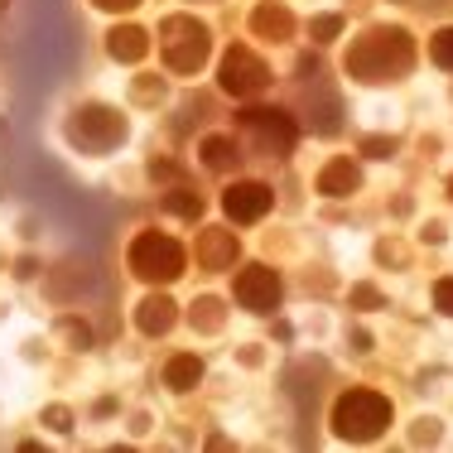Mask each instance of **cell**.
Here are the masks:
<instances>
[{
    "mask_svg": "<svg viewBox=\"0 0 453 453\" xmlns=\"http://www.w3.org/2000/svg\"><path fill=\"white\" fill-rule=\"evenodd\" d=\"M174 323H179V304L165 295V289L140 295V304H135V333L140 338H165Z\"/></svg>",
    "mask_w": 453,
    "mask_h": 453,
    "instance_id": "cell-12",
    "label": "cell"
},
{
    "mask_svg": "<svg viewBox=\"0 0 453 453\" xmlns=\"http://www.w3.org/2000/svg\"><path fill=\"white\" fill-rule=\"evenodd\" d=\"M429 63H434L439 73H453V25H439L434 35H429Z\"/></svg>",
    "mask_w": 453,
    "mask_h": 453,
    "instance_id": "cell-19",
    "label": "cell"
},
{
    "mask_svg": "<svg viewBox=\"0 0 453 453\" xmlns=\"http://www.w3.org/2000/svg\"><path fill=\"white\" fill-rule=\"evenodd\" d=\"M314 188L323 198H352V193H362V165L352 155H333L328 165L319 169Z\"/></svg>",
    "mask_w": 453,
    "mask_h": 453,
    "instance_id": "cell-13",
    "label": "cell"
},
{
    "mask_svg": "<svg viewBox=\"0 0 453 453\" xmlns=\"http://www.w3.org/2000/svg\"><path fill=\"white\" fill-rule=\"evenodd\" d=\"M391 425H395V405L376 386H348L328 410V429L342 444H376Z\"/></svg>",
    "mask_w": 453,
    "mask_h": 453,
    "instance_id": "cell-2",
    "label": "cell"
},
{
    "mask_svg": "<svg viewBox=\"0 0 453 453\" xmlns=\"http://www.w3.org/2000/svg\"><path fill=\"white\" fill-rule=\"evenodd\" d=\"M203 372H208V366H203L198 352H174L159 376H165V386L174 395H188V391H198V386H203Z\"/></svg>",
    "mask_w": 453,
    "mask_h": 453,
    "instance_id": "cell-15",
    "label": "cell"
},
{
    "mask_svg": "<svg viewBox=\"0 0 453 453\" xmlns=\"http://www.w3.org/2000/svg\"><path fill=\"white\" fill-rule=\"evenodd\" d=\"M236 131H242L246 145L265 159H289L299 145V121L285 106H246V111L236 116Z\"/></svg>",
    "mask_w": 453,
    "mask_h": 453,
    "instance_id": "cell-6",
    "label": "cell"
},
{
    "mask_svg": "<svg viewBox=\"0 0 453 453\" xmlns=\"http://www.w3.org/2000/svg\"><path fill=\"white\" fill-rule=\"evenodd\" d=\"M232 299L246 309V314L256 319H271L280 304H285V280H280V271H271V265H242L232 280Z\"/></svg>",
    "mask_w": 453,
    "mask_h": 453,
    "instance_id": "cell-8",
    "label": "cell"
},
{
    "mask_svg": "<svg viewBox=\"0 0 453 453\" xmlns=\"http://www.w3.org/2000/svg\"><path fill=\"white\" fill-rule=\"evenodd\" d=\"M150 179H165L169 183V179H179V169L169 165V159H159V165H150Z\"/></svg>",
    "mask_w": 453,
    "mask_h": 453,
    "instance_id": "cell-28",
    "label": "cell"
},
{
    "mask_svg": "<svg viewBox=\"0 0 453 453\" xmlns=\"http://www.w3.org/2000/svg\"><path fill=\"white\" fill-rule=\"evenodd\" d=\"M395 150H401V140H395V135H366L362 140V155H372V159H391Z\"/></svg>",
    "mask_w": 453,
    "mask_h": 453,
    "instance_id": "cell-22",
    "label": "cell"
},
{
    "mask_svg": "<svg viewBox=\"0 0 453 453\" xmlns=\"http://www.w3.org/2000/svg\"><path fill=\"white\" fill-rule=\"evenodd\" d=\"M271 208H275V188L265 179H236V183H226V193H222V218L236 222V226L265 222Z\"/></svg>",
    "mask_w": 453,
    "mask_h": 453,
    "instance_id": "cell-9",
    "label": "cell"
},
{
    "mask_svg": "<svg viewBox=\"0 0 453 453\" xmlns=\"http://www.w3.org/2000/svg\"><path fill=\"white\" fill-rule=\"evenodd\" d=\"M434 309H439L444 319H453V275L434 280Z\"/></svg>",
    "mask_w": 453,
    "mask_h": 453,
    "instance_id": "cell-23",
    "label": "cell"
},
{
    "mask_svg": "<svg viewBox=\"0 0 453 453\" xmlns=\"http://www.w3.org/2000/svg\"><path fill=\"white\" fill-rule=\"evenodd\" d=\"M188 328H198V333H222V328H226V299L198 295V299L188 304Z\"/></svg>",
    "mask_w": 453,
    "mask_h": 453,
    "instance_id": "cell-17",
    "label": "cell"
},
{
    "mask_svg": "<svg viewBox=\"0 0 453 453\" xmlns=\"http://www.w3.org/2000/svg\"><path fill=\"white\" fill-rule=\"evenodd\" d=\"M198 155H203V169L208 174H232L236 165H242V155H236V140L232 135H203L198 140Z\"/></svg>",
    "mask_w": 453,
    "mask_h": 453,
    "instance_id": "cell-16",
    "label": "cell"
},
{
    "mask_svg": "<svg viewBox=\"0 0 453 453\" xmlns=\"http://www.w3.org/2000/svg\"><path fill=\"white\" fill-rule=\"evenodd\" d=\"M338 35H342V15H314L309 19V39H314V44H333Z\"/></svg>",
    "mask_w": 453,
    "mask_h": 453,
    "instance_id": "cell-21",
    "label": "cell"
},
{
    "mask_svg": "<svg viewBox=\"0 0 453 453\" xmlns=\"http://www.w3.org/2000/svg\"><path fill=\"white\" fill-rule=\"evenodd\" d=\"M342 68L348 78L366 82V88H381V82H401L415 68V39L401 25H372L342 53Z\"/></svg>",
    "mask_w": 453,
    "mask_h": 453,
    "instance_id": "cell-1",
    "label": "cell"
},
{
    "mask_svg": "<svg viewBox=\"0 0 453 453\" xmlns=\"http://www.w3.org/2000/svg\"><path fill=\"white\" fill-rule=\"evenodd\" d=\"M5 10H10V0H0V15H5Z\"/></svg>",
    "mask_w": 453,
    "mask_h": 453,
    "instance_id": "cell-31",
    "label": "cell"
},
{
    "mask_svg": "<svg viewBox=\"0 0 453 453\" xmlns=\"http://www.w3.org/2000/svg\"><path fill=\"white\" fill-rule=\"evenodd\" d=\"M44 425H49V429H58V434H68V429H73V410L49 405V410H44Z\"/></svg>",
    "mask_w": 453,
    "mask_h": 453,
    "instance_id": "cell-26",
    "label": "cell"
},
{
    "mask_svg": "<svg viewBox=\"0 0 453 453\" xmlns=\"http://www.w3.org/2000/svg\"><path fill=\"white\" fill-rule=\"evenodd\" d=\"M246 29H251L256 39H265V44H289L299 19H295V10L280 5V0H261V5L246 15Z\"/></svg>",
    "mask_w": 453,
    "mask_h": 453,
    "instance_id": "cell-11",
    "label": "cell"
},
{
    "mask_svg": "<svg viewBox=\"0 0 453 453\" xmlns=\"http://www.w3.org/2000/svg\"><path fill=\"white\" fill-rule=\"evenodd\" d=\"M165 212L169 218H183V222H198L203 218V198L188 188V183H174V188L165 193Z\"/></svg>",
    "mask_w": 453,
    "mask_h": 453,
    "instance_id": "cell-18",
    "label": "cell"
},
{
    "mask_svg": "<svg viewBox=\"0 0 453 453\" xmlns=\"http://www.w3.org/2000/svg\"><path fill=\"white\" fill-rule=\"evenodd\" d=\"M106 58L111 63H145L150 58V29L111 25V35H106Z\"/></svg>",
    "mask_w": 453,
    "mask_h": 453,
    "instance_id": "cell-14",
    "label": "cell"
},
{
    "mask_svg": "<svg viewBox=\"0 0 453 453\" xmlns=\"http://www.w3.org/2000/svg\"><path fill=\"white\" fill-rule=\"evenodd\" d=\"M63 135H68V145L82 150L88 159H102V155H111V150H121L126 140H131V121H126V111H116L111 102H82L68 111Z\"/></svg>",
    "mask_w": 453,
    "mask_h": 453,
    "instance_id": "cell-3",
    "label": "cell"
},
{
    "mask_svg": "<svg viewBox=\"0 0 453 453\" xmlns=\"http://www.w3.org/2000/svg\"><path fill=\"white\" fill-rule=\"evenodd\" d=\"M92 10H102V15H131L140 0H88Z\"/></svg>",
    "mask_w": 453,
    "mask_h": 453,
    "instance_id": "cell-27",
    "label": "cell"
},
{
    "mask_svg": "<svg viewBox=\"0 0 453 453\" xmlns=\"http://www.w3.org/2000/svg\"><path fill=\"white\" fill-rule=\"evenodd\" d=\"M155 39H159V53H165V68L174 73V78L203 73V63H208V53H212V29L193 15H165Z\"/></svg>",
    "mask_w": 453,
    "mask_h": 453,
    "instance_id": "cell-5",
    "label": "cell"
},
{
    "mask_svg": "<svg viewBox=\"0 0 453 453\" xmlns=\"http://www.w3.org/2000/svg\"><path fill=\"white\" fill-rule=\"evenodd\" d=\"M386 304V295L376 285H357L352 289V309H381Z\"/></svg>",
    "mask_w": 453,
    "mask_h": 453,
    "instance_id": "cell-24",
    "label": "cell"
},
{
    "mask_svg": "<svg viewBox=\"0 0 453 453\" xmlns=\"http://www.w3.org/2000/svg\"><path fill=\"white\" fill-rule=\"evenodd\" d=\"M19 280H29V275H39V261H19V271H15Z\"/></svg>",
    "mask_w": 453,
    "mask_h": 453,
    "instance_id": "cell-29",
    "label": "cell"
},
{
    "mask_svg": "<svg viewBox=\"0 0 453 453\" xmlns=\"http://www.w3.org/2000/svg\"><path fill=\"white\" fill-rule=\"evenodd\" d=\"M58 338L68 342L73 352H88V348H92V328H88L82 319H73V314H68V319H58Z\"/></svg>",
    "mask_w": 453,
    "mask_h": 453,
    "instance_id": "cell-20",
    "label": "cell"
},
{
    "mask_svg": "<svg viewBox=\"0 0 453 453\" xmlns=\"http://www.w3.org/2000/svg\"><path fill=\"white\" fill-rule=\"evenodd\" d=\"M135 102H165V78H140L135 82Z\"/></svg>",
    "mask_w": 453,
    "mask_h": 453,
    "instance_id": "cell-25",
    "label": "cell"
},
{
    "mask_svg": "<svg viewBox=\"0 0 453 453\" xmlns=\"http://www.w3.org/2000/svg\"><path fill=\"white\" fill-rule=\"evenodd\" d=\"M449 203H453V174H449Z\"/></svg>",
    "mask_w": 453,
    "mask_h": 453,
    "instance_id": "cell-30",
    "label": "cell"
},
{
    "mask_svg": "<svg viewBox=\"0 0 453 453\" xmlns=\"http://www.w3.org/2000/svg\"><path fill=\"white\" fill-rule=\"evenodd\" d=\"M126 265H131V275L140 280V285H150V289H165V285H174V280L183 275V265H188V251H183V242L179 236H169V232H140L131 246H126Z\"/></svg>",
    "mask_w": 453,
    "mask_h": 453,
    "instance_id": "cell-4",
    "label": "cell"
},
{
    "mask_svg": "<svg viewBox=\"0 0 453 453\" xmlns=\"http://www.w3.org/2000/svg\"><path fill=\"white\" fill-rule=\"evenodd\" d=\"M271 82H275L271 63L246 44H232L218 58V88L232 96V102H256L261 92H271Z\"/></svg>",
    "mask_w": 453,
    "mask_h": 453,
    "instance_id": "cell-7",
    "label": "cell"
},
{
    "mask_svg": "<svg viewBox=\"0 0 453 453\" xmlns=\"http://www.w3.org/2000/svg\"><path fill=\"white\" fill-rule=\"evenodd\" d=\"M236 256H242V242H236V232H226V226H203V232L193 236V261L208 275L232 271Z\"/></svg>",
    "mask_w": 453,
    "mask_h": 453,
    "instance_id": "cell-10",
    "label": "cell"
}]
</instances>
